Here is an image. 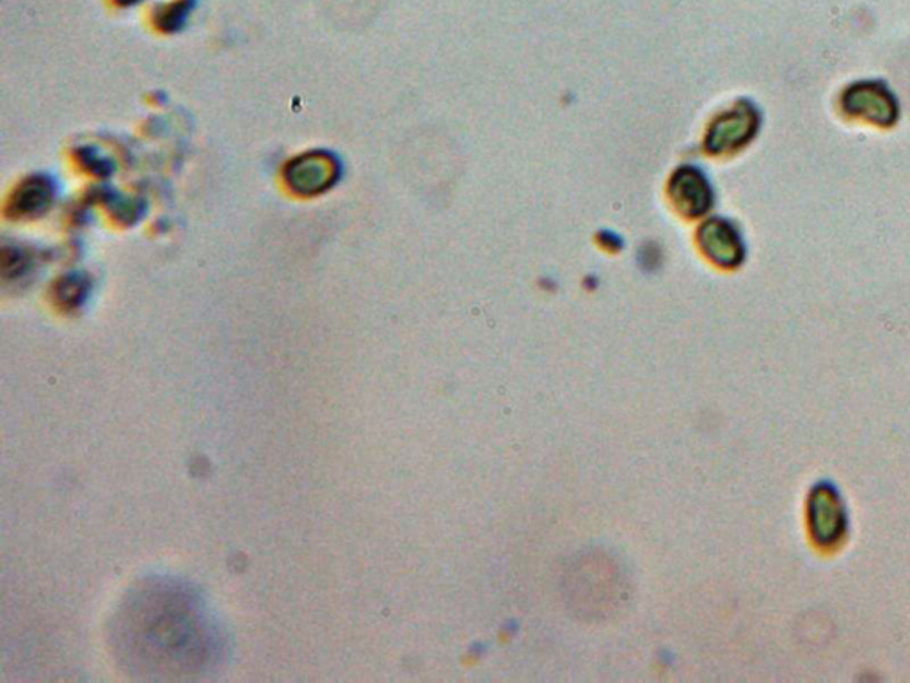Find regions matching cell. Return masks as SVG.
<instances>
[{"label":"cell","mask_w":910,"mask_h":683,"mask_svg":"<svg viewBox=\"0 0 910 683\" xmlns=\"http://www.w3.org/2000/svg\"><path fill=\"white\" fill-rule=\"evenodd\" d=\"M115 643L143 673H196L221 653L220 631L203 603L180 584L152 582L127 600Z\"/></svg>","instance_id":"cell-1"},{"label":"cell","mask_w":910,"mask_h":683,"mask_svg":"<svg viewBox=\"0 0 910 683\" xmlns=\"http://www.w3.org/2000/svg\"><path fill=\"white\" fill-rule=\"evenodd\" d=\"M286 184L300 197H314L333 186L339 178V163L328 153H306L286 167Z\"/></svg>","instance_id":"cell-2"},{"label":"cell","mask_w":910,"mask_h":683,"mask_svg":"<svg viewBox=\"0 0 910 683\" xmlns=\"http://www.w3.org/2000/svg\"><path fill=\"white\" fill-rule=\"evenodd\" d=\"M844 107L853 115H863L877 123H891L896 116V104L884 87L875 84H859L844 96Z\"/></svg>","instance_id":"cell-3"},{"label":"cell","mask_w":910,"mask_h":683,"mask_svg":"<svg viewBox=\"0 0 910 683\" xmlns=\"http://www.w3.org/2000/svg\"><path fill=\"white\" fill-rule=\"evenodd\" d=\"M756 132V115L753 110L738 109L722 116L710 134V149L713 152L733 149L747 141Z\"/></svg>","instance_id":"cell-4"},{"label":"cell","mask_w":910,"mask_h":683,"mask_svg":"<svg viewBox=\"0 0 910 683\" xmlns=\"http://www.w3.org/2000/svg\"><path fill=\"white\" fill-rule=\"evenodd\" d=\"M672 195L679 209L687 214H701L710 205V189L696 169H683L677 173Z\"/></svg>","instance_id":"cell-5"},{"label":"cell","mask_w":910,"mask_h":683,"mask_svg":"<svg viewBox=\"0 0 910 683\" xmlns=\"http://www.w3.org/2000/svg\"><path fill=\"white\" fill-rule=\"evenodd\" d=\"M702 246L711 259L720 263H736L742 260V240L724 221H711L702 226Z\"/></svg>","instance_id":"cell-6"},{"label":"cell","mask_w":910,"mask_h":683,"mask_svg":"<svg viewBox=\"0 0 910 683\" xmlns=\"http://www.w3.org/2000/svg\"><path fill=\"white\" fill-rule=\"evenodd\" d=\"M52 201V186L44 178H31L19 187L11 200V211L22 217L44 214Z\"/></svg>","instance_id":"cell-7"},{"label":"cell","mask_w":910,"mask_h":683,"mask_svg":"<svg viewBox=\"0 0 910 683\" xmlns=\"http://www.w3.org/2000/svg\"><path fill=\"white\" fill-rule=\"evenodd\" d=\"M839 523H841V513H839V504L835 495H830L829 490H818L813 501V527L815 531H822V540H830L839 534Z\"/></svg>","instance_id":"cell-8"},{"label":"cell","mask_w":910,"mask_h":683,"mask_svg":"<svg viewBox=\"0 0 910 683\" xmlns=\"http://www.w3.org/2000/svg\"><path fill=\"white\" fill-rule=\"evenodd\" d=\"M186 4L178 2V4L167 5L166 11L158 15V24L163 25L164 30H175L186 20Z\"/></svg>","instance_id":"cell-9"},{"label":"cell","mask_w":910,"mask_h":683,"mask_svg":"<svg viewBox=\"0 0 910 683\" xmlns=\"http://www.w3.org/2000/svg\"><path fill=\"white\" fill-rule=\"evenodd\" d=\"M120 4H134V2H139V0H118Z\"/></svg>","instance_id":"cell-10"}]
</instances>
